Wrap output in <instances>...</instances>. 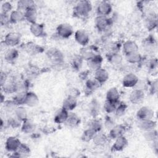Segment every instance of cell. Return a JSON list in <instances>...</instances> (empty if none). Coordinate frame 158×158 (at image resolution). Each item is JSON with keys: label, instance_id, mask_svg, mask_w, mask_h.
I'll return each instance as SVG.
<instances>
[{"label": "cell", "instance_id": "cell-1", "mask_svg": "<svg viewBox=\"0 0 158 158\" xmlns=\"http://www.w3.org/2000/svg\"><path fill=\"white\" fill-rule=\"evenodd\" d=\"M92 4L88 1H80L75 7V14L79 16H86L91 11Z\"/></svg>", "mask_w": 158, "mask_h": 158}, {"label": "cell", "instance_id": "cell-2", "mask_svg": "<svg viewBox=\"0 0 158 158\" xmlns=\"http://www.w3.org/2000/svg\"><path fill=\"white\" fill-rule=\"evenodd\" d=\"M73 29L69 23H61L57 28V35L63 38H68L73 34Z\"/></svg>", "mask_w": 158, "mask_h": 158}, {"label": "cell", "instance_id": "cell-3", "mask_svg": "<svg viewBox=\"0 0 158 158\" xmlns=\"http://www.w3.org/2000/svg\"><path fill=\"white\" fill-rule=\"evenodd\" d=\"M112 23V19L106 16H98L95 19V25L99 31L107 30Z\"/></svg>", "mask_w": 158, "mask_h": 158}, {"label": "cell", "instance_id": "cell-4", "mask_svg": "<svg viewBox=\"0 0 158 158\" xmlns=\"http://www.w3.org/2000/svg\"><path fill=\"white\" fill-rule=\"evenodd\" d=\"M136 116L139 120H151L154 117V111L149 107L143 106L138 110Z\"/></svg>", "mask_w": 158, "mask_h": 158}, {"label": "cell", "instance_id": "cell-5", "mask_svg": "<svg viewBox=\"0 0 158 158\" xmlns=\"http://www.w3.org/2000/svg\"><path fill=\"white\" fill-rule=\"evenodd\" d=\"M144 99V93L141 89H135L133 90L130 94V101L134 104H139L143 102Z\"/></svg>", "mask_w": 158, "mask_h": 158}, {"label": "cell", "instance_id": "cell-6", "mask_svg": "<svg viewBox=\"0 0 158 158\" xmlns=\"http://www.w3.org/2000/svg\"><path fill=\"white\" fill-rule=\"evenodd\" d=\"M139 81L138 77L133 73L127 74L123 78L122 85L127 88H132L135 86Z\"/></svg>", "mask_w": 158, "mask_h": 158}, {"label": "cell", "instance_id": "cell-7", "mask_svg": "<svg viewBox=\"0 0 158 158\" xmlns=\"http://www.w3.org/2000/svg\"><path fill=\"white\" fill-rule=\"evenodd\" d=\"M20 34L15 32H10L6 35L4 38V42L8 46H15L19 44L20 41Z\"/></svg>", "mask_w": 158, "mask_h": 158}, {"label": "cell", "instance_id": "cell-8", "mask_svg": "<svg viewBox=\"0 0 158 158\" xmlns=\"http://www.w3.org/2000/svg\"><path fill=\"white\" fill-rule=\"evenodd\" d=\"M96 11L99 16L107 17L112 11L111 4L107 1H101L98 5Z\"/></svg>", "mask_w": 158, "mask_h": 158}, {"label": "cell", "instance_id": "cell-9", "mask_svg": "<svg viewBox=\"0 0 158 158\" xmlns=\"http://www.w3.org/2000/svg\"><path fill=\"white\" fill-rule=\"evenodd\" d=\"M20 144L21 143L18 138L14 136H10L6 141L5 147L7 151L14 152L18 149Z\"/></svg>", "mask_w": 158, "mask_h": 158}, {"label": "cell", "instance_id": "cell-10", "mask_svg": "<svg viewBox=\"0 0 158 158\" xmlns=\"http://www.w3.org/2000/svg\"><path fill=\"white\" fill-rule=\"evenodd\" d=\"M75 39L81 46H86L89 41L88 33L83 30H78L75 33Z\"/></svg>", "mask_w": 158, "mask_h": 158}, {"label": "cell", "instance_id": "cell-11", "mask_svg": "<svg viewBox=\"0 0 158 158\" xmlns=\"http://www.w3.org/2000/svg\"><path fill=\"white\" fill-rule=\"evenodd\" d=\"M125 131V127L123 125H114L110 130L109 137L112 139H115L116 138L123 136Z\"/></svg>", "mask_w": 158, "mask_h": 158}, {"label": "cell", "instance_id": "cell-12", "mask_svg": "<svg viewBox=\"0 0 158 158\" xmlns=\"http://www.w3.org/2000/svg\"><path fill=\"white\" fill-rule=\"evenodd\" d=\"M47 55L49 59L53 62H60L64 58L62 53L56 48L49 49L47 52Z\"/></svg>", "mask_w": 158, "mask_h": 158}, {"label": "cell", "instance_id": "cell-13", "mask_svg": "<svg viewBox=\"0 0 158 158\" xmlns=\"http://www.w3.org/2000/svg\"><path fill=\"white\" fill-rule=\"evenodd\" d=\"M112 146V149L115 151H121L123 150L128 145V140L123 136H120L115 139Z\"/></svg>", "mask_w": 158, "mask_h": 158}, {"label": "cell", "instance_id": "cell-14", "mask_svg": "<svg viewBox=\"0 0 158 158\" xmlns=\"http://www.w3.org/2000/svg\"><path fill=\"white\" fill-rule=\"evenodd\" d=\"M39 103V99L37 95L33 92H27L25 94L24 104L29 107L36 106Z\"/></svg>", "mask_w": 158, "mask_h": 158}, {"label": "cell", "instance_id": "cell-15", "mask_svg": "<svg viewBox=\"0 0 158 158\" xmlns=\"http://www.w3.org/2000/svg\"><path fill=\"white\" fill-rule=\"evenodd\" d=\"M24 50L30 55H35L41 53L43 51V48L34 43L30 42L24 45Z\"/></svg>", "mask_w": 158, "mask_h": 158}, {"label": "cell", "instance_id": "cell-16", "mask_svg": "<svg viewBox=\"0 0 158 158\" xmlns=\"http://www.w3.org/2000/svg\"><path fill=\"white\" fill-rule=\"evenodd\" d=\"M120 94L116 88H111L106 93V100L114 103L119 102Z\"/></svg>", "mask_w": 158, "mask_h": 158}, {"label": "cell", "instance_id": "cell-17", "mask_svg": "<svg viewBox=\"0 0 158 158\" xmlns=\"http://www.w3.org/2000/svg\"><path fill=\"white\" fill-rule=\"evenodd\" d=\"M80 123V118L75 113L70 112L69 114L68 117L64 123L67 127L70 128H75L77 127Z\"/></svg>", "mask_w": 158, "mask_h": 158}, {"label": "cell", "instance_id": "cell-18", "mask_svg": "<svg viewBox=\"0 0 158 158\" xmlns=\"http://www.w3.org/2000/svg\"><path fill=\"white\" fill-rule=\"evenodd\" d=\"M138 123L139 128L144 131H148L152 130H154L156 126V122L151 120H139Z\"/></svg>", "mask_w": 158, "mask_h": 158}, {"label": "cell", "instance_id": "cell-19", "mask_svg": "<svg viewBox=\"0 0 158 158\" xmlns=\"http://www.w3.org/2000/svg\"><path fill=\"white\" fill-rule=\"evenodd\" d=\"M30 30L31 33L36 37H41L44 35V27L43 24L35 23L30 25Z\"/></svg>", "mask_w": 158, "mask_h": 158}, {"label": "cell", "instance_id": "cell-20", "mask_svg": "<svg viewBox=\"0 0 158 158\" xmlns=\"http://www.w3.org/2000/svg\"><path fill=\"white\" fill-rule=\"evenodd\" d=\"M77 104V99L76 98L69 95L67 98H66L63 102V104H62V107L65 109H66L68 111L70 110H73Z\"/></svg>", "mask_w": 158, "mask_h": 158}, {"label": "cell", "instance_id": "cell-21", "mask_svg": "<svg viewBox=\"0 0 158 158\" xmlns=\"http://www.w3.org/2000/svg\"><path fill=\"white\" fill-rule=\"evenodd\" d=\"M136 51H138V46L135 41L128 40L123 43V52L125 55Z\"/></svg>", "mask_w": 158, "mask_h": 158}, {"label": "cell", "instance_id": "cell-22", "mask_svg": "<svg viewBox=\"0 0 158 158\" xmlns=\"http://www.w3.org/2000/svg\"><path fill=\"white\" fill-rule=\"evenodd\" d=\"M102 61V58L101 56L99 54H96L93 58L88 60V65L90 69L95 71L101 67Z\"/></svg>", "mask_w": 158, "mask_h": 158}, {"label": "cell", "instance_id": "cell-23", "mask_svg": "<svg viewBox=\"0 0 158 158\" xmlns=\"http://www.w3.org/2000/svg\"><path fill=\"white\" fill-rule=\"evenodd\" d=\"M94 78L101 84L107 80L109 73L106 69L101 67L94 71Z\"/></svg>", "mask_w": 158, "mask_h": 158}, {"label": "cell", "instance_id": "cell-24", "mask_svg": "<svg viewBox=\"0 0 158 158\" xmlns=\"http://www.w3.org/2000/svg\"><path fill=\"white\" fill-rule=\"evenodd\" d=\"M69 111L63 107L59 109L54 116V122L57 123H64L68 117Z\"/></svg>", "mask_w": 158, "mask_h": 158}, {"label": "cell", "instance_id": "cell-25", "mask_svg": "<svg viewBox=\"0 0 158 158\" xmlns=\"http://www.w3.org/2000/svg\"><path fill=\"white\" fill-rule=\"evenodd\" d=\"M25 19L27 20L28 22H30L31 24L36 23V19H37V12L35 7H30L27 9L24 12Z\"/></svg>", "mask_w": 158, "mask_h": 158}, {"label": "cell", "instance_id": "cell-26", "mask_svg": "<svg viewBox=\"0 0 158 158\" xmlns=\"http://www.w3.org/2000/svg\"><path fill=\"white\" fill-rule=\"evenodd\" d=\"M9 17H10V22L13 23L20 22L23 20H25L24 12L17 9L12 11Z\"/></svg>", "mask_w": 158, "mask_h": 158}, {"label": "cell", "instance_id": "cell-27", "mask_svg": "<svg viewBox=\"0 0 158 158\" xmlns=\"http://www.w3.org/2000/svg\"><path fill=\"white\" fill-rule=\"evenodd\" d=\"M36 125L35 124L30 120L27 118L24 121H23V123L22 125V131L24 133H31L33 132L35 130Z\"/></svg>", "mask_w": 158, "mask_h": 158}, {"label": "cell", "instance_id": "cell-28", "mask_svg": "<svg viewBox=\"0 0 158 158\" xmlns=\"http://www.w3.org/2000/svg\"><path fill=\"white\" fill-rule=\"evenodd\" d=\"M94 143L97 146H104L107 141V136L100 131L96 133L93 138Z\"/></svg>", "mask_w": 158, "mask_h": 158}, {"label": "cell", "instance_id": "cell-29", "mask_svg": "<svg viewBox=\"0 0 158 158\" xmlns=\"http://www.w3.org/2000/svg\"><path fill=\"white\" fill-rule=\"evenodd\" d=\"M14 153H15V157H27L30 153V149L26 144L21 143L18 149Z\"/></svg>", "mask_w": 158, "mask_h": 158}, {"label": "cell", "instance_id": "cell-30", "mask_svg": "<svg viewBox=\"0 0 158 158\" xmlns=\"http://www.w3.org/2000/svg\"><path fill=\"white\" fill-rule=\"evenodd\" d=\"M96 54L94 52V49L91 48H85L81 50L80 56L83 59H85L87 61L93 58Z\"/></svg>", "mask_w": 158, "mask_h": 158}, {"label": "cell", "instance_id": "cell-31", "mask_svg": "<svg viewBox=\"0 0 158 158\" xmlns=\"http://www.w3.org/2000/svg\"><path fill=\"white\" fill-rule=\"evenodd\" d=\"M35 7V3L32 1L29 0H21L17 2V10L20 11H25L27 9Z\"/></svg>", "mask_w": 158, "mask_h": 158}, {"label": "cell", "instance_id": "cell-32", "mask_svg": "<svg viewBox=\"0 0 158 158\" xmlns=\"http://www.w3.org/2000/svg\"><path fill=\"white\" fill-rule=\"evenodd\" d=\"M125 56L127 61L131 64L139 63L142 59V57L141 54L138 52V51L130 53L128 54L125 55Z\"/></svg>", "mask_w": 158, "mask_h": 158}, {"label": "cell", "instance_id": "cell-33", "mask_svg": "<svg viewBox=\"0 0 158 158\" xmlns=\"http://www.w3.org/2000/svg\"><path fill=\"white\" fill-rule=\"evenodd\" d=\"M107 60L113 65H118L122 61V56L117 52H111L107 56Z\"/></svg>", "mask_w": 158, "mask_h": 158}, {"label": "cell", "instance_id": "cell-34", "mask_svg": "<svg viewBox=\"0 0 158 158\" xmlns=\"http://www.w3.org/2000/svg\"><path fill=\"white\" fill-rule=\"evenodd\" d=\"M19 56V52L14 48L10 49L6 51L4 55V59L9 62H11L17 59Z\"/></svg>", "mask_w": 158, "mask_h": 158}, {"label": "cell", "instance_id": "cell-35", "mask_svg": "<svg viewBox=\"0 0 158 158\" xmlns=\"http://www.w3.org/2000/svg\"><path fill=\"white\" fill-rule=\"evenodd\" d=\"M15 116L21 121H24L27 118V112L23 107H17L14 110Z\"/></svg>", "mask_w": 158, "mask_h": 158}, {"label": "cell", "instance_id": "cell-36", "mask_svg": "<svg viewBox=\"0 0 158 158\" xmlns=\"http://www.w3.org/2000/svg\"><path fill=\"white\" fill-rule=\"evenodd\" d=\"M101 83L98 81L94 78L92 79H89L86 82V89L89 92H93L94 90L96 89L99 87Z\"/></svg>", "mask_w": 158, "mask_h": 158}, {"label": "cell", "instance_id": "cell-37", "mask_svg": "<svg viewBox=\"0 0 158 158\" xmlns=\"http://www.w3.org/2000/svg\"><path fill=\"white\" fill-rule=\"evenodd\" d=\"M1 87L3 88L4 93H12L18 89V86L17 84L14 83H5Z\"/></svg>", "mask_w": 158, "mask_h": 158}, {"label": "cell", "instance_id": "cell-38", "mask_svg": "<svg viewBox=\"0 0 158 158\" xmlns=\"http://www.w3.org/2000/svg\"><path fill=\"white\" fill-rule=\"evenodd\" d=\"M96 133L94 130H93L90 128H88L87 130H86L83 132L81 138L85 141H89L93 139V138H94Z\"/></svg>", "mask_w": 158, "mask_h": 158}, {"label": "cell", "instance_id": "cell-39", "mask_svg": "<svg viewBox=\"0 0 158 158\" xmlns=\"http://www.w3.org/2000/svg\"><path fill=\"white\" fill-rule=\"evenodd\" d=\"M99 109V106L98 105V103L96 102V101H93L90 103L89 106V112L90 114L93 117H96L98 114Z\"/></svg>", "mask_w": 158, "mask_h": 158}, {"label": "cell", "instance_id": "cell-40", "mask_svg": "<svg viewBox=\"0 0 158 158\" xmlns=\"http://www.w3.org/2000/svg\"><path fill=\"white\" fill-rule=\"evenodd\" d=\"M127 109V105L125 102H119L116 107L115 110L116 115L120 117L125 114L126 110Z\"/></svg>", "mask_w": 158, "mask_h": 158}, {"label": "cell", "instance_id": "cell-41", "mask_svg": "<svg viewBox=\"0 0 158 158\" xmlns=\"http://www.w3.org/2000/svg\"><path fill=\"white\" fill-rule=\"evenodd\" d=\"M118 104L114 103V102H110V101H108L106 100V101L105 102L104 105V109L106 112H107L109 114L112 113V112H115Z\"/></svg>", "mask_w": 158, "mask_h": 158}, {"label": "cell", "instance_id": "cell-42", "mask_svg": "<svg viewBox=\"0 0 158 158\" xmlns=\"http://www.w3.org/2000/svg\"><path fill=\"white\" fill-rule=\"evenodd\" d=\"M89 128L94 130L96 133H98L101 131L102 128V123L101 122L96 119L93 120L89 124Z\"/></svg>", "mask_w": 158, "mask_h": 158}, {"label": "cell", "instance_id": "cell-43", "mask_svg": "<svg viewBox=\"0 0 158 158\" xmlns=\"http://www.w3.org/2000/svg\"><path fill=\"white\" fill-rule=\"evenodd\" d=\"M25 94H26V93H25V92L20 93L16 94L14 97L13 101L15 102V104L17 106L18 105H20V104H24Z\"/></svg>", "mask_w": 158, "mask_h": 158}, {"label": "cell", "instance_id": "cell-44", "mask_svg": "<svg viewBox=\"0 0 158 158\" xmlns=\"http://www.w3.org/2000/svg\"><path fill=\"white\" fill-rule=\"evenodd\" d=\"M17 104H15V102L12 100V101H6L4 102V109L7 112H12L15 110V109L17 107Z\"/></svg>", "mask_w": 158, "mask_h": 158}, {"label": "cell", "instance_id": "cell-45", "mask_svg": "<svg viewBox=\"0 0 158 158\" xmlns=\"http://www.w3.org/2000/svg\"><path fill=\"white\" fill-rule=\"evenodd\" d=\"M82 62H83V59L81 57V56H75L72 60V64L73 67L77 70L80 69L82 65Z\"/></svg>", "mask_w": 158, "mask_h": 158}, {"label": "cell", "instance_id": "cell-46", "mask_svg": "<svg viewBox=\"0 0 158 158\" xmlns=\"http://www.w3.org/2000/svg\"><path fill=\"white\" fill-rule=\"evenodd\" d=\"M156 25H157V19L154 16L149 17L146 19V26L148 29L151 30L154 28L156 26Z\"/></svg>", "mask_w": 158, "mask_h": 158}, {"label": "cell", "instance_id": "cell-47", "mask_svg": "<svg viewBox=\"0 0 158 158\" xmlns=\"http://www.w3.org/2000/svg\"><path fill=\"white\" fill-rule=\"evenodd\" d=\"M144 137L148 141H154L157 139V131L154 129L148 131H146L144 134Z\"/></svg>", "mask_w": 158, "mask_h": 158}, {"label": "cell", "instance_id": "cell-48", "mask_svg": "<svg viewBox=\"0 0 158 158\" xmlns=\"http://www.w3.org/2000/svg\"><path fill=\"white\" fill-rule=\"evenodd\" d=\"M12 10V5L9 2H4L1 6V12L8 14Z\"/></svg>", "mask_w": 158, "mask_h": 158}, {"label": "cell", "instance_id": "cell-49", "mask_svg": "<svg viewBox=\"0 0 158 158\" xmlns=\"http://www.w3.org/2000/svg\"><path fill=\"white\" fill-rule=\"evenodd\" d=\"M20 122H22V121L20 120L19 118H17L16 117H15L13 118H10L9 119V120L8 121V123L12 127L16 128V127H19L20 126Z\"/></svg>", "mask_w": 158, "mask_h": 158}, {"label": "cell", "instance_id": "cell-50", "mask_svg": "<svg viewBox=\"0 0 158 158\" xmlns=\"http://www.w3.org/2000/svg\"><path fill=\"white\" fill-rule=\"evenodd\" d=\"M0 20H1V23L2 25H5L8 23V22H10V17L8 15V14L6 13H1L0 15Z\"/></svg>", "mask_w": 158, "mask_h": 158}, {"label": "cell", "instance_id": "cell-51", "mask_svg": "<svg viewBox=\"0 0 158 158\" xmlns=\"http://www.w3.org/2000/svg\"><path fill=\"white\" fill-rule=\"evenodd\" d=\"M106 121H105V126L109 128H112L114 126V121L111 119L110 117H106Z\"/></svg>", "mask_w": 158, "mask_h": 158}, {"label": "cell", "instance_id": "cell-52", "mask_svg": "<svg viewBox=\"0 0 158 158\" xmlns=\"http://www.w3.org/2000/svg\"><path fill=\"white\" fill-rule=\"evenodd\" d=\"M157 59H152L149 62V65H148V67L150 68V69L151 70H154L155 69H156L157 67Z\"/></svg>", "mask_w": 158, "mask_h": 158}, {"label": "cell", "instance_id": "cell-53", "mask_svg": "<svg viewBox=\"0 0 158 158\" xmlns=\"http://www.w3.org/2000/svg\"><path fill=\"white\" fill-rule=\"evenodd\" d=\"M6 75H3V73H1V86H2L5 83H6Z\"/></svg>", "mask_w": 158, "mask_h": 158}]
</instances>
